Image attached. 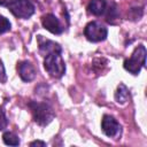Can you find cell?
Listing matches in <instances>:
<instances>
[{
    "mask_svg": "<svg viewBox=\"0 0 147 147\" xmlns=\"http://www.w3.org/2000/svg\"><path fill=\"white\" fill-rule=\"evenodd\" d=\"M61 53L62 52H52L45 55V60H44L45 70L49 74V76L54 78L62 77L65 71V64Z\"/></svg>",
    "mask_w": 147,
    "mask_h": 147,
    "instance_id": "obj_1",
    "label": "cell"
},
{
    "mask_svg": "<svg viewBox=\"0 0 147 147\" xmlns=\"http://www.w3.org/2000/svg\"><path fill=\"white\" fill-rule=\"evenodd\" d=\"M29 107L31 109L34 122L39 125H42V126L47 125L54 118V111H53L52 107L45 102L31 101L29 103Z\"/></svg>",
    "mask_w": 147,
    "mask_h": 147,
    "instance_id": "obj_2",
    "label": "cell"
},
{
    "mask_svg": "<svg viewBox=\"0 0 147 147\" xmlns=\"http://www.w3.org/2000/svg\"><path fill=\"white\" fill-rule=\"evenodd\" d=\"M146 62V48L144 45H139L132 53V55L124 61V68L132 75H138Z\"/></svg>",
    "mask_w": 147,
    "mask_h": 147,
    "instance_id": "obj_3",
    "label": "cell"
},
{
    "mask_svg": "<svg viewBox=\"0 0 147 147\" xmlns=\"http://www.w3.org/2000/svg\"><path fill=\"white\" fill-rule=\"evenodd\" d=\"M10 13L18 18H29L34 13V5L30 0H11L8 5Z\"/></svg>",
    "mask_w": 147,
    "mask_h": 147,
    "instance_id": "obj_4",
    "label": "cell"
},
{
    "mask_svg": "<svg viewBox=\"0 0 147 147\" xmlns=\"http://www.w3.org/2000/svg\"><path fill=\"white\" fill-rule=\"evenodd\" d=\"M84 34L87 38V40L92 42H98V41H102L106 39L108 34V30L99 22H90L85 26Z\"/></svg>",
    "mask_w": 147,
    "mask_h": 147,
    "instance_id": "obj_5",
    "label": "cell"
},
{
    "mask_svg": "<svg viewBox=\"0 0 147 147\" xmlns=\"http://www.w3.org/2000/svg\"><path fill=\"white\" fill-rule=\"evenodd\" d=\"M101 129H102L103 133L107 137H110V138H114V137L118 136L119 132H121V125H119V123L113 116H110V115H105L102 117Z\"/></svg>",
    "mask_w": 147,
    "mask_h": 147,
    "instance_id": "obj_6",
    "label": "cell"
},
{
    "mask_svg": "<svg viewBox=\"0 0 147 147\" xmlns=\"http://www.w3.org/2000/svg\"><path fill=\"white\" fill-rule=\"evenodd\" d=\"M41 23L42 26L48 30L49 32L54 33V34H59L63 31V28L60 23V21L57 20V17L53 14H46L41 17Z\"/></svg>",
    "mask_w": 147,
    "mask_h": 147,
    "instance_id": "obj_7",
    "label": "cell"
},
{
    "mask_svg": "<svg viewBox=\"0 0 147 147\" xmlns=\"http://www.w3.org/2000/svg\"><path fill=\"white\" fill-rule=\"evenodd\" d=\"M17 71H18V75H20L21 79L24 80V82H31L36 77L34 67L28 61L20 62L17 64Z\"/></svg>",
    "mask_w": 147,
    "mask_h": 147,
    "instance_id": "obj_8",
    "label": "cell"
},
{
    "mask_svg": "<svg viewBox=\"0 0 147 147\" xmlns=\"http://www.w3.org/2000/svg\"><path fill=\"white\" fill-rule=\"evenodd\" d=\"M39 51L45 56L46 54L52 53V52H62V48L59 44H56L52 40L42 39L41 36H39Z\"/></svg>",
    "mask_w": 147,
    "mask_h": 147,
    "instance_id": "obj_9",
    "label": "cell"
},
{
    "mask_svg": "<svg viewBox=\"0 0 147 147\" xmlns=\"http://www.w3.org/2000/svg\"><path fill=\"white\" fill-rule=\"evenodd\" d=\"M87 9L91 14L95 16H101L107 10V2L106 0H91Z\"/></svg>",
    "mask_w": 147,
    "mask_h": 147,
    "instance_id": "obj_10",
    "label": "cell"
},
{
    "mask_svg": "<svg viewBox=\"0 0 147 147\" xmlns=\"http://www.w3.org/2000/svg\"><path fill=\"white\" fill-rule=\"evenodd\" d=\"M130 94H129V90L126 88V86L124 84H119V86L117 87V91L115 93V99L118 103H125L129 99Z\"/></svg>",
    "mask_w": 147,
    "mask_h": 147,
    "instance_id": "obj_11",
    "label": "cell"
},
{
    "mask_svg": "<svg viewBox=\"0 0 147 147\" xmlns=\"http://www.w3.org/2000/svg\"><path fill=\"white\" fill-rule=\"evenodd\" d=\"M2 139H3V142L9 146H18L20 144V139L14 132H9V131L5 132L2 136Z\"/></svg>",
    "mask_w": 147,
    "mask_h": 147,
    "instance_id": "obj_12",
    "label": "cell"
},
{
    "mask_svg": "<svg viewBox=\"0 0 147 147\" xmlns=\"http://www.w3.org/2000/svg\"><path fill=\"white\" fill-rule=\"evenodd\" d=\"M9 30H10V22L6 17L0 16V33H5Z\"/></svg>",
    "mask_w": 147,
    "mask_h": 147,
    "instance_id": "obj_13",
    "label": "cell"
},
{
    "mask_svg": "<svg viewBox=\"0 0 147 147\" xmlns=\"http://www.w3.org/2000/svg\"><path fill=\"white\" fill-rule=\"evenodd\" d=\"M7 124H8L7 117H6L5 111L2 110V108L0 107V131H1V130H3V129H6Z\"/></svg>",
    "mask_w": 147,
    "mask_h": 147,
    "instance_id": "obj_14",
    "label": "cell"
},
{
    "mask_svg": "<svg viewBox=\"0 0 147 147\" xmlns=\"http://www.w3.org/2000/svg\"><path fill=\"white\" fill-rule=\"evenodd\" d=\"M5 80H6V71L2 62L0 61V82H5Z\"/></svg>",
    "mask_w": 147,
    "mask_h": 147,
    "instance_id": "obj_15",
    "label": "cell"
},
{
    "mask_svg": "<svg viewBox=\"0 0 147 147\" xmlns=\"http://www.w3.org/2000/svg\"><path fill=\"white\" fill-rule=\"evenodd\" d=\"M30 146H46V144L44 142V141H39V140H36V141H32L31 144H30Z\"/></svg>",
    "mask_w": 147,
    "mask_h": 147,
    "instance_id": "obj_16",
    "label": "cell"
},
{
    "mask_svg": "<svg viewBox=\"0 0 147 147\" xmlns=\"http://www.w3.org/2000/svg\"><path fill=\"white\" fill-rule=\"evenodd\" d=\"M11 0H0V6H8Z\"/></svg>",
    "mask_w": 147,
    "mask_h": 147,
    "instance_id": "obj_17",
    "label": "cell"
}]
</instances>
